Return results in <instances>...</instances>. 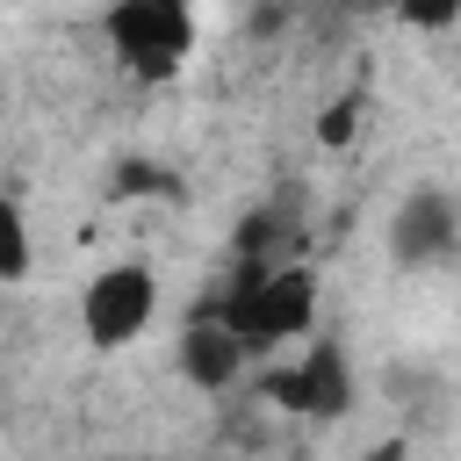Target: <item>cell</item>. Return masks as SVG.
<instances>
[{
  "instance_id": "277c9868",
  "label": "cell",
  "mask_w": 461,
  "mask_h": 461,
  "mask_svg": "<svg viewBox=\"0 0 461 461\" xmlns=\"http://www.w3.org/2000/svg\"><path fill=\"white\" fill-rule=\"evenodd\" d=\"M461 252V209L447 187H411L389 216V259L403 274H432V267H454Z\"/></svg>"
},
{
  "instance_id": "9c48e42d",
  "label": "cell",
  "mask_w": 461,
  "mask_h": 461,
  "mask_svg": "<svg viewBox=\"0 0 461 461\" xmlns=\"http://www.w3.org/2000/svg\"><path fill=\"white\" fill-rule=\"evenodd\" d=\"M360 461H411V447H403V439H375Z\"/></svg>"
},
{
  "instance_id": "30bf717a",
  "label": "cell",
  "mask_w": 461,
  "mask_h": 461,
  "mask_svg": "<svg viewBox=\"0 0 461 461\" xmlns=\"http://www.w3.org/2000/svg\"><path fill=\"white\" fill-rule=\"evenodd\" d=\"M252 29H259V36H274V29H288V7H259V14H252Z\"/></svg>"
},
{
  "instance_id": "6da1fadb",
  "label": "cell",
  "mask_w": 461,
  "mask_h": 461,
  "mask_svg": "<svg viewBox=\"0 0 461 461\" xmlns=\"http://www.w3.org/2000/svg\"><path fill=\"white\" fill-rule=\"evenodd\" d=\"M101 29L144 86L180 79V65L194 58V7H180V0H122L101 14Z\"/></svg>"
},
{
  "instance_id": "3957f363",
  "label": "cell",
  "mask_w": 461,
  "mask_h": 461,
  "mask_svg": "<svg viewBox=\"0 0 461 461\" xmlns=\"http://www.w3.org/2000/svg\"><path fill=\"white\" fill-rule=\"evenodd\" d=\"M151 310H158L151 267H144V259H122V267H101V274L86 281V295H79V331H86L94 353H115V346H130V339L151 324Z\"/></svg>"
},
{
  "instance_id": "ba28073f",
  "label": "cell",
  "mask_w": 461,
  "mask_h": 461,
  "mask_svg": "<svg viewBox=\"0 0 461 461\" xmlns=\"http://www.w3.org/2000/svg\"><path fill=\"white\" fill-rule=\"evenodd\" d=\"M353 122H360V101H331V108H324V122H317V137H324V144H346V137H353Z\"/></svg>"
},
{
  "instance_id": "8992f818",
  "label": "cell",
  "mask_w": 461,
  "mask_h": 461,
  "mask_svg": "<svg viewBox=\"0 0 461 461\" xmlns=\"http://www.w3.org/2000/svg\"><path fill=\"white\" fill-rule=\"evenodd\" d=\"M36 252H29V216L14 194H0V281H29Z\"/></svg>"
},
{
  "instance_id": "52a82bcc",
  "label": "cell",
  "mask_w": 461,
  "mask_h": 461,
  "mask_svg": "<svg viewBox=\"0 0 461 461\" xmlns=\"http://www.w3.org/2000/svg\"><path fill=\"white\" fill-rule=\"evenodd\" d=\"M108 194H115V202H130V194H180V180H173L166 166H151V158H122L115 180H108Z\"/></svg>"
},
{
  "instance_id": "5b68a950",
  "label": "cell",
  "mask_w": 461,
  "mask_h": 461,
  "mask_svg": "<svg viewBox=\"0 0 461 461\" xmlns=\"http://www.w3.org/2000/svg\"><path fill=\"white\" fill-rule=\"evenodd\" d=\"M180 375H187L194 389L223 396V389H238V382H245V346H238L216 317H194V324L180 331Z\"/></svg>"
},
{
  "instance_id": "7a4b0ae2",
  "label": "cell",
  "mask_w": 461,
  "mask_h": 461,
  "mask_svg": "<svg viewBox=\"0 0 461 461\" xmlns=\"http://www.w3.org/2000/svg\"><path fill=\"white\" fill-rule=\"evenodd\" d=\"M259 396L281 403V411H295V418H317V425H324V418H346V411L360 403V382H353V360H346L339 339H310L303 360L259 375Z\"/></svg>"
}]
</instances>
